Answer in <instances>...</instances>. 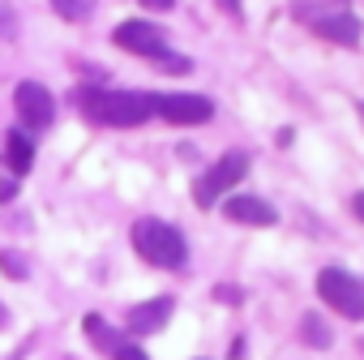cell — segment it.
Masks as SVG:
<instances>
[{
	"label": "cell",
	"mask_w": 364,
	"mask_h": 360,
	"mask_svg": "<svg viewBox=\"0 0 364 360\" xmlns=\"http://www.w3.org/2000/svg\"><path fill=\"white\" fill-rule=\"evenodd\" d=\"M95 5H99V0H52V9H56L65 22H86V18L95 14Z\"/></svg>",
	"instance_id": "5bb4252c"
},
{
	"label": "cell",
	"mask_w": 364,
	"mask_h": 360,
	"mask_svg": "<svg viewBox=\"0 0 364 360\" xmlns=\"http://www.w3.org/2000/svg\"><path fill=\"white\" fill-rule=\"evenodd\" d=\"M351 215H355V219H360V223H364V189H360V194H355V198H351Z\"/></svg>",
	"instance_id": "ffe728a7"
},
{
	"label": "cell",
	"mask_w": 364,
	"mask_h": 360,
	"mask_svg": "<svg viewBox=\"0 0 364 360\" xmlns=\"http://www.w3.org/2000/svg\"><path fill=\"white\" fill-rule=\"evenodd\" d=\"M223 215H228L232 223H249V228H270V223H279V211H274L266 198H253V194H232V198L223 202Z\"/></svg>",
	"instance_id": "9c48e42d"
},
{
	"label": "cell",
	"mask_w": 364,
	"mask_h": 360,
	"mask_svg": "<svg viewBox=\"0 0 364 360\" xmlns=\"http://www.w3.org/2000/svg\"><path fill=\"white\" fill-rule=\"evenodd\" d=\"M300 343H304V347H330L334 339H330V326H326L321 317L304 313V317H300Z\"/></svg>",
	"instance_id": "7c38bea8"
},
{
	"label": "cell",
	"mask_w": 364,
	"mask_h": 360,
	"mask_svg": "<svg viewBox=\"0 0 364 360\" xmlns=\"http://www.w3.org/2000/svg\"><path fill=\"white\" fill-rule=\"evenodd\" d=\"M317 296H321L334 313H343L347 322H360V317H364V287H360L347 270H338V266H326V270L317 275Z\"/></svg>",
	"instance_id": "277c9868"
},
{
	"label": "cell",
	"mask_w": 364,
	"mask_h": 360,
	"mask_svg": "<svg viewBox=\"0 0 364 360\" xmlns=\"http://www.w3.org/2000/svg\"><path fill=\"white\" fill-rule=\"evenodd\" d=\"M86 330H90V343H95L99 351H116V347L124 343V339H120V334H116V330H112L103 317H95V313L86 317Z\"/></svg>",
	"instance_id": "4fadbf2b"
},
{
	"label": "cell",
	"mask_w": 364,
	"mask_h": 360,
	"mask_svg": "<svg viewBox=\"0 0 364 360\" xmlns=\"http://www.w3.org/2000/svg\"><path fill=\"white\" fill-rule=\"evenodd\" d=\"M223 9H228V14H236V18H240V5H236V0H223Z\"/></svg>",
	"instance_id": "7402d4cb"
},
{
	"label": "cell",
	"mask_w": 364,
	"mask_h": 360,
	"mask_svg": "<svg viewBox=\"0 0 364 360\" xmlns=\"http://www.w3.org/2000/svg\"><path fill=\"white\" fill-rule=\"evenodd\" d=\"M141 5H146V9H159V14H163V9H176V0H141Z\"/></svg>",
	"instance_id": "44dd1931"
},
{
	"label": "cell",
	"mask_w": 364,
	"mask_h": 360,
	"mask_svg": "<svg viewBox=\"0 0 364 360\" xmlns=\"http://www.w3.org/2000/svg\"><path fill=\"white\" fill-rule=\"evenodd\" d=\"M133 249H137L141 262H150L159 270H180L189 262V245L180 236V228H171L163 219H150V215L133 223Z\"/></svg>",
	"instance_id": "7a4b0ae2"
},
{
	"label": "cell",
	"mask_w": 364,
	"mask_h": 360,
	"mask_svg": "<svg viewBox=\"0 0 364 360\" xmlns=\"http://www.w3.org/2000/svg\"><path fill=\"white\" fill-rule=\"evenodd\" d=\"M215 296H219L223 305H240V300H245V296H240V287H232V283H223V287H219Z\"/></svg>",
	"instance_id": "ac0fdd59"
},
{
	"label": "cell",
	"mask_w": 364,
	"mask_h": 360,
	"mask_svg": "<svg viewBox=\"0 0 364 360\" xmlns=\"http://www.w3.org/2000/svg\"><path fill=\"white\" fill-rule=\"evenodd\" d=\"M176 300L171 296H154V300H141L137 309H129V334H154L167 326Z\"/></svg>",
	"instance_id": "30bf717a"
},
{
	"label": "cell",
	"mask_w": 364,
	"mask_h": 360,
	"mask_svg": "<svg viewBox=\"0 0 364 360\" xmlns=\"http://www.w3.org/2000/svg\"><path fill=\"white\" fill-rule=\"evenodd\" d=\"M159 116L167 125H206L215 116V103L206 95L180 90V95H159Z\"/></svg>",
	"instance_id": "52a82bcc"
},
{
	"label": "cell",
	"mask_w": 364,
	"mask_h": 360,
	"mask_svg": "<svg viewBox=\"0 0 364 360\" xmlns=\"http://www.w3.org/2000/svg\"><path fill=\"white\" fill-rule=\"evenodd\" d=\"M0 270H5L9 279H18V283L31 275V270H26V258H22V253H14V249H5V253H0Z\"/></svg>",
	"instance_id": "9a60e30c"
},
{
	"label": "cell",
	"mask_w": 364,
	"mask_h": 360,
	"mask_svg": "<svg viewBox=\"0 0 364 360\" xmlns=\"http://www.w3.org/2000/svg\"><path fill=\"white\" fill-rule=\"evenodd\" d=\"M112 360H150V356H146L137 343H120V347L112 351Z\"/></svg>",
	"instance_id": "e0dca14e"
},
{
	"label": "cell",
	"mask_w": 364,
	"mask_h": 360,
	"mask_svg": "<svg viewBox=\"0 0 364 360\" xmlns=\"http://www.w3.org/2000/svg\"><path fill=\"white\" fill-rule=\"evenodd\" d=\"M14 107H18V116H22L26 129H48V125L56 120V99H52V90L39 86V82H22V86L14 90Z\"/></svg>",
	"instance_id": "8992f818"
},
{
	"label": "cell",
	"mask_w": 364,
	"mask_h": 360,
	"mask_svg": "<svg viewBox=\"0 0 364 360\" xmlns=\"http://www.w3.org/2000/svg\"><path fill=\"white\" fill-rule=\"evenodd\" d=\"M112 39H116V48H124V52H133V56H146V60H159V56L167 52V31L154 26V22H146V18L120 22Z\"/></svg>",
	"instance_id": "5b68a950"
},
{
	"label": "cell",
	"mask_w": 364,
	"mask_h": 360,
	"mask_svg": "<svg viewBox=\"0 0 364 360\" xmlns=\"http://www.w3.org/2000/svg\"><path fill=\"white\" fill-rule=\"evenodd\" d=\"M5 163H9L14 176H26V171H31V163H35V142H31V133H22V129H9V133H5Z\"/></svg>",
	"instance_id": "8fae6325"
},
{
	"label": "cell",
	"mask_w": 364,
	"mask_h": 360,
	"mask_svg": "<svg viewBox=\"0 0 364 360\" xmlns=\"http://www.w3.org/2000/svg\"><path fill=\"white\" fill-rule=\"evenodd\" d=\"M355 112H360V120H364V99H360V103H355Z\"/></svg>",
	"instance_id": "cb8c5ba5"
},
{
	"label": "cell",
	"mask_w": 364,
	"mask_h": 360,
	"mask_svg": "<svg viewBox=\"0 0 364 360\" xmlns=\"http://www.w3.org/2000/svg\"><path fill=\"white\" fill-rule=\"evenodd\" d=\"M154 65H159V69H167V73H189V69H193V60H189V56H176V52H163Z\"/></svg>",
	"instance_id": "2e32d148"
},
{
	"label": "cell",
	"mask_w": 364,
	"mask_h": 360,
	"mask_svg": "<svg viewBox=\"0 0 364 360\" xmlns=\"http://www.w3.org/2000/svg\"><path fill=\"white\" fill-rule=\"evenodd\" d=\"M309 26H313L317 39L338 43V48H360V35H364L360 31V18H351V14H313Z\"/></svg>",
	"instance_id": "ba28073f"
},
{
	"label": "cell",
	"mask_w": 364,
	"mask_h": 360,
	"mask_svg": "<svg viewBox=\"0 0 364 360\" xmlns=\"http://www.w3.org/2000/svg\"><path fill=\"white\" fill-rule=\"evenodd\" d=\"M18 198V180H0V202H14Z\"/></svg>",
	"instance_id": "d6986e66"
},
{
	"label": "cell",
	"mask_w": 364,
	"mask_h": 360,
	"mask_svg": "<svg viewBox=\"0 0 364 360\" xmlns=\"http://www.w3.org/2000/svg\"><path fill=\"white\" fill-rule=\"evenodd\" d=\"M77 112L90 125H112V129H137L150 116H159V95L150 90H99V86H77L73 90Z\"/></svg>",
	"instance_id": "6da1fadb"
},
{
	"label": "cell",
	"mask_w": 364,
	"mask_h": 360,
	"mask_svg": "<svg viewBox=\"0 0 364 360\" xmlns=\"http://www.w3.org/2000/svg\"><path fill=\"white\" fill-rule=\"evenodd\" d=\"M245 171H249V154H245V150H228L223 159H215V163L198 176V185H193V202H198L202 211H210L223 194H232V189L240 185Z\"/></svg>",
	"instance_id": "3957f363"
},
{
	"label": "cell",
	"mask_w": 364,
	"mask_h": 360,
	"mask_svg": "<svg viewBox=\"0 0 364 360\" xmlns=\"http://www.w3.org/2000/svg\"><path fill=\"white\" fill-rule=\"evenodd\" d=\"M5 322H9V313H5V305H0V326H5Z\"/></svg>",
	"instance_id": "603a6c76"
}]
</instances>
